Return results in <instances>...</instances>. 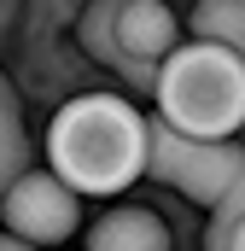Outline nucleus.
I'll return each instance as SVG.
<instances>
[{
    "label": "nucleus",
    "instance_id": "nucleus-1",
    "mask_svg": "<svg viewBox=\"0 0 245 251\" xmlns=\"http://www.w3.org/2000/svg\"><path fill=\"white\" fill-rule=\"evenodd\" d=\"M146 123L122 94H76L47 123V170L76 193L111 199L146 176Z\"/></svg>",
    "mask_w": 245,
    "mask_h": 251
},
{
    "label": "nucleus",
    "instance_id": "nucleus-2",
    "mask_svg": "<svg viewBox=\"0 0 245 251\" xmlns=\"http://www.w3.org/2000/svg\"><path fill=\"white\" fill-rule=\"evenodd\" d=\"M152 105L193 140H234L245 128V59L222 41H181L158 64Z\"/></svg>",
    "mask_w": 245,
    "mask_h": 251
},
{
    "label": "nucleus",
    "instance_id": "nucleus-3",
    "mask_svg": "<svg viewBox=\"0 0 245 251\" xmlns=\"http://www.w3.org/2000/svg\"><path fill=\"white\" fill-rule=\"evenodd\" d=\"M76 41L88 47V59L117 70L134 94H152L158 64L181 47V24L164 0H88Z\"/></svg>",
    "mask_w": 245,
    "mask_h": 251
},
{
    "label": "nucleus",
    "instance_id": "nucleus-4",
    "mask_svg": "<svg viewBox=\"0 0 245 251\" xmlns=\"http://www.w3.org/2000/svg\"><path fill=\"white\" fill-rule=\"evenodd\" d=\"M245 170V146L240 140H193L181 128H170L164 117L146 123V176L175 187L181 199L216 210L222 193L234 187V176Z\"/></svg>",
    "mask_w": 245,
    "mask_h": 251
},
{
    "label": "nucleus",
    "instance_id": "nucleus-5",
    "mask_svg": "<svg viewBox=\"0 0 245 251\" xmlns=\"http://www.w3.org/2000/svg\"><path fill=\"white\" fill-rule=\"evenodd\" d=\"M76 199L82 193L70 187L64 176H53V170H24L12 187L0 193V222L12 234H24L29 246H64L76 234V216H82Z\"/></svg>",
    "mask_w": 245,
    "mask_h": 251
},
{
    "label": "nucleus",
    "instance_id": "nucleus-6",
    "mask_svg": "<svg viewBox=\"0 0 245 251\" xmlns=\"http://www.w3.org/2000/svg\"><path fill=\"white\" fill-rule=\"evenodd\" d=\"M88 251H170V228L140 210V204H122V210H105L88 234Z\"/></svg>",
    "mask_w": 245,
    "mask_h": 251
},
{
    "label": "nucleus",
    "instance_id": "nucleus-7",
    "mask_svg": "<svg viewBox=\"0 0 245 251\" xmlns=\"http://www.w3.org/2000/svg\"><path fill=\"white\" fill-rule=\"evenodd\" d=\"M29 170V128H24V100L0 70V193Z\"/></svg>",
    "mask_w": 245,
    "mask_h": 251
},
{
    "label": "nucleus",
    "instance_id": "nucleus-8",
    "mask_svg": "<svg viewBox=\"0 0 245 251\" xmlns=\"http://www.w3.org/2000/svg\"><path fill=\"white\" fill-rule=\"evenodd\" d=\"M193 35L198 41H222L245 59V0H198L193 6Z\"/></svg>",
    "mask_w": 245,
    "mask_h": 251
},
{
    "label": "nucleus",
    "instance_id": "nucleus-9",
    "mask_svg": "<svg viewBox=\"0 0 245 251\" xmlns=\"http://www.w3.org/2000/svg\"><path fill=\"white\" fill-rule=\"evenodd\" d=\"M204 251H245V216L234 222V228H228V234H222V240H210Z\"/></svg>",
    "mask_w": 245,
    "mask_h": 251
},
{
    "label": "nucleus",
    "instance_id": "nucleus-10",
    "mask_svg": "<svg viewBox=\"0 0 245 251\" xmlns=\"http://www.w3.org/2000/svg\"><path fill=\"white\" fill-rule=\"evenodd\" d=\"M0 251H41V246H29L24 234H12V228H6V234H0Z\"/></svg>",
    "mask_w": 245,
    "mask_h": 251
}]
</instances>
